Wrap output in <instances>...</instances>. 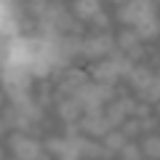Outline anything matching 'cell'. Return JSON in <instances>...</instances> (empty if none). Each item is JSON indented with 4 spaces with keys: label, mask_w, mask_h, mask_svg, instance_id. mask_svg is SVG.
Returning a JSON list of instances; mask_svg holds the SVG:
<instances>
[{
    "label": "cell",
    "mask_w": 160,
    "mask_h": 160,
    "mask_svg": "<svg viewBox=\"0 0 160 160\" xmlns=\"http://www.w3.org/2000/svg\"><path fill=\"white\" fill-rule=\"evenodd\" d=\"M120 78V72L115 69L112 59H107V62L96 64V69H93V80H96V86H115Z\"/></svg>",
    "instance_id": "5"
},
{
    "label": "cell",
    "mask_w": 160,
    "mask_h": 160,
    "mask_svg": "<svg viewBox=\"0 0 160 160\" xmlns=\"http://www.w3.org/2000/svg\"><path fill=\"white\" fill-rule=\"evenodd\" d=\"M133 118H139V120H144V118H149V104H147V102H142V104H136V109H133Z\"/></svg>",
    "instance_id": "18"
},
{
    "label": "cell",
    "mask_w": 160,
    "mask_h": 160,
    "mask_svg": "<svg viewBox=\"0 0 160 160\" xmlns=\"http://www.w3.org/2000/svg\"><path fill=\"white\" fill-rule=\"evenodd\" d=\"M104 53H112V35L102 32L99 38H88V40H83V56L96 59V56H104Z\"/></svg>",
    "instance_id": "4"
},
{
    "label": "cell",
    "mask_w": 160,
    "mask_h": 160,
    "mask_svg": "<svg viewBox=\"0 0 160 160\" xmlns=\"http://www.w3.org/2000/svg\"><path fill=\"white\" fill-rule=\"evenodd\" d=\"M142 152L149 155L152 160H160V136H155V133L144 136V142H142Z\"/></svg>",
    "instance_id": "13"
},
{
    "label": "cell",
    "mask_w": 160,
    "mask_h": 160,
    "mask_svg": "<svg viewBox=\"0 0 160 160\" xmlns=\"http://www.w3.org/2000/svg\"><path fill=\"white\" fill-rule=\"evenodd\" d=\"M139 131H142V120H139V118H133V120H128V123H123V136H126V139L136 136Z\"/></svg>",
    "instance_id": "17"
},
{
    "label": "cell",
    "mask_w": 160,
    "mask_h": 160,
    "mask_svg": "<svg viewBox=\"0 0 160 160\" xmlns=\"http://www.w3.org/2000/svg\"><path fill=\"white\" fill-rule=\"evenodd\" d=\"M149 19H155V3H149V0H142V3H139V0H133V3L120 6V11H118V22L133 24V27L149 22Z\"/></svg>",
    "instance_id": "1"
},
{
    "label": "cell",
    "mask_w": 160,
    "mask_h": 160,
    "mask_svg": "<svg viewBox=\"0 0 160 160\" xmlns=\"http://www.w3.org/2000/svg\"><path fill=\"white\" fill-rule=\"evenodd\" d=\"M8 147L16 155V160H48L46 152H43V147L35 139L24 136V133H11L8 136Z\"/></svg>",
    "instance_id": "2"
},
{
    "label": "cell",
    "mask_w": 160,
    "mask_h": 160,
    "mask_svg": "<svg viewBox=\"0 0 160 160\" xmlns=\"http://www.w3.org/2000/svg\"><path fill=\"white\" fill-rule=\"evenodd\" d=\"M43 8H46V3H32V13L35 16H43Z\"/></svg>",
    "instance_id": "22"
},
{
    "label": "cell",
    "mask_w": 160,
    "mask_h": 160,
    "mask_svg": "<svg viewBox=\"0 0 160 160\" xmlns=\"http://www.w3.org/2000/svg\"><path fill=\"white\" fill-rule=\"evenodd\" d=\"M93 22H96L99 27H107V24H109V19H107V13L102 11V13H96V16H93Z\"/></svg>",
    "instance_id": "20"
},
{
    "label": "cell",
    "mask_w": 160,
    "mask_h": 160,
    "mask_svg": "<svg viewBox=\"0 0 160 160\" xmlns=\"http://www.w3.org/2000/svg\"><path fill=\"white\" fill-rule=\"evenodd\" d=\"M112 64H115V69H118L120 75H131V69H133V62L128 56H123V53H115L112 56Z\"/></svg>",
    "instance_id": "14"
},
{
    "label": "cell",
    "mask_w": 160,
    "mask_h": 160,
    "mask_svg": "<svg viewBox=\"0 0 160 160\" xmlns=\"http://www.w3.org/2000/svg\"><path fill=\"white\" fill-rule=\"evenodd\" d=\"M133 32H136V38H139V40H155V38L160 35V22H158V19H149V22L139 24Z\"/></svg>",
    "instance_id": "9"
},
{
    "label": "cell",
    "mask_w": 160,
    "mask_h": 160,
    "mask_svg": "<svg viewBox=\"0 0 160 160\" xmlns=\"http://www.w3.org/2000/svg\"><path fill=\"white\" fill-rule=\"evenodd\" d=\"M155 83H158V86H160V75H155Z\"/></svg>",
    "instance_id": "23"
},
{
    "label": "cell",
    "mask_w": 160,
    "mask_h": 160,
    "mask_svg": "<svg viewBox=\"0 0 160 160\" xmlns=\"http://www.w3.org/2000/svg\"><path fill=\"white\" fill-rule=\"evenodd\" d=\"M80 131L91 133V136H107V133L112 131V126H109L107 115H102V112H88L86 118L80 120Z\"/></svg>",
    "instance_id": "3"
},
{
    "label": "cell",
    "mask_w": 160,
    "mask_h": 160,
    "mask_svg": "<svg viewBox=\"0 0 160 160\" xmlns=\"http://www.w3.org/2000/svg\"><path fill=\"white\" fill-rule=\"evenodd\" d=\"M126 115H128V109H126V102H123V99H120V102H112V104H109V109H107L109 126H112V128L123 126V123H126Z\"/></svg>",
    "instance_id": "8"
},
{
    "label": "cell",
    "mask_w": 160,
    "mask_h": 160,
    "mask_svg": "<svg viewBox=\"0 0 160 160\" xmlns=\"http://www.w3.org/2000/svg\"><path fill=\"white\" fill-rule=\"evenodd\" d=\"M126 144H128V139L123 136V131H120V128H118V131H109L107 136H104V147H107L109 152H120Z\"/></svg>",
    "instance_id": "11"
},
{
    "label": "cell",
    "mask_w": 160,
    "mask_h": 160,
    "mask_svg": "<svg viewBox=\"0 0 160 160\" xmlns=\"http://www.w3.org/2000/svg\"><path fill=\"white\" fill-rule=\"evenodd\" d=\"M155 126H158V120H152V118H144L142 120V131H152Z\"/></svg>",
    "instance_id": "19"
},
{
    "label": "cell",
    "mask_w": 160,
    "mask_h": 160,
    "mask_svg": "<svg viewBox=\"0 0 160 160\" xmlns=\"http://www.w3.org/2000/svg\"><path fill=\"white\" fill-rule=\"evenodd\" d=\"M80 155H88V158H109V149L107 147H96V144H91L88 139H80Z\"/></svg>",
    "instance_id": "12"
},
{
    "label": "cell",
    "mask_w": 160,
    "mask_h": 160,
    "mask_svg": "<svg viewBox=\"0 0 160 160\" xmlns=\"http://www.w3.org/2000/svg\"><path fill=\"white\" fill-rule=\"evenodd\" d=\"M128 80H131L133 88L144 91V88H149L155 83V75H152V69H147V67H133L131 75H128Z\"/></svg>",
    "instance_id": "6"
},
{
    "label": "cell",
    "mask_w": 160,
    "mask_h": 160,
    "mask_svg": "<svg viewBox=\"0 0 160 160\" xmlns=\"http://www.w3.org/2000/svg\"><path fill=\"white\" fill-rule=\"evenodd\" d=\"M80 109H83V107H80V102H78V99H67V102H62V104H59V115H62V118L64 120H67V123H72V120L75 118H78V115H80Z\"/></svg>",
    "instance_id": "10"
},
{
    "label": "cell",
    "mask_w": 160,
    "mask_h": 160,
    "mask_svg": "<svg viewBox=\"0 0 160 160\" xmlns=\"http://www.w3.org/2000/svg\"><path fill=\"white\" fill-rule=\"evenodd\" d=\"M120 160H142V147L133 142H128L126 147L120 149Z\"/></svg>",
    "instance_id": "15"
},
{
    "label": "cell",
    "mask_w": 160,
    "mask_h": 160,
    "mask_svg": "<svg viewBox=\"0 0 160 160\" xmlns=\"http://www.w3.org/2000/svg\"><path fill=\"white\" fill-rule=\"evenodd\" d=\"M72 11H75L78 19H93L96 13H102V6H99L96 0H78Z\"/></svg>",
    "instance_id": "7"
},
{
    "label": "cell",
    "mask_w": 160,
    "mask_h": 160,
    "mask_svg": "<svg viewBox=\"0 0 160 160\" xmlns=\"http://www.w3.org/2000/svg\"><path fill=\"white\" fill-rule=\"evenodd\" d=\"M142 56H144V51H142V48H139V46L128 51V59H131V62H136V59H142Z\"/></svg>",
    "instance_id": "21"
},
{
    "label": "cell",
    "mask_w": 160,
    "mask_h": 160,
    "mask_svg": "<svg viewBox=\"0 0 160 160\" xmlns=\"http://www.w3.org/2000/svg\"><path fill=\"white\" fill-rule=\"evenodd\" d=\"M118 46H120V48H126V51L136 48V46H139V38H136V32H123V35L118 38Z\"/></svg>",
    "instance_id": "16"
}]
</instances>
